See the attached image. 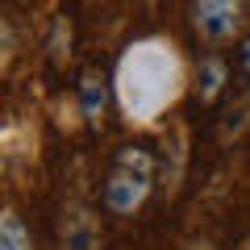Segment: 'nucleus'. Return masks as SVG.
Instances as JSON below:
<instances>
[{
  "mask_svg": "<svg viewBox=\"0 0 250 250\" xmlns=\"http://www.w3.org/2000/svg\"><path fill=\"white\" fill-rule=\"evenodd\" d=\"M188 83V67L175 42L167 38H138L121 50L113 71L117 108L129 125H154Z\"/></svg>",
  "mask_w": 250,
  "mask_h": 250,
  "instance_id": "nucleus-1",
  "label": "nucleus"
},
{
  "mask_svg": "<svg viewBox=\"0 0 250 250\" xmlns=\"http://www.w3.org/2000/svg\"><path fill=\"white\" fill-rule=\"evenodd\" d=\"M150 188H154V154L138 150V146H125L117 154L113 175L104 179V208L117 217H134L146 205Z\"/></svg>",
  "mask_w": 250,
  "mask_h": 250,
  "instance_id": "nucleus-2",
  "label": "nucleus"
},
{
  "mask_svg": "<svg viewBox=\"0 0 250 250\" xmlns=\"http://www.w3.org/2000/svg\"><path fill=\"white\" fill-rule=\"evenodd\" d=\"M246 17V0H196L192 4V25H196L200 42L221 46L242 29Z\"/></svg>",
  "mask_w": 250,
  "mask_h": 250,
  "instance_id": "nucleus-3",
  "label": "nucleus"
},
{
  "mask_svg": "<svg viewBox=\"0 0 250 250\" xmlns=\"http://www.w3.org/2000/svg\"><path fill=\"white\" fill-rule=\"evenodd\" d=\"M59 250H100V221L83 200H71L59 217Z\"/></svg>",
  "mask_w": 250,
  "mask_h": 250,
  "instance_id": "nucleus-4",
  "label": "nucleus"
},
{
  "mask_svg": "<svg viewBox=\"0 0 250 250\" xmlns=\"http://www.w3.org/2000/svg\"><path fill=\"white\" fill-rule=\"evenodd\" d=\"M80 108H83V121L88 125H100L104 121V108H108V88L96 71H83L80 80Z\"/></svg>",
  "mask_w": 250,
  "mask_h": 250,
  "instance_id": "nucleus-5",
  "label": "nucleus"
},
{
  "mask_svg": "<svg viewBox=\"0 0 250 250\" xmlns=\"http://www.w3.org/2000/svg\"><path fill=\"white\" fill-rule=\"evenodd\" d=\"M225 59H217V54H208L205 62H200V71H196V96L200 104H213L217 96L225 92Z\"/></svg>",
  "mask_w": 250,
  "mask_h": 250,
  "instance_id": "nucleus-6",
  "label": "nucleus"
},
{
  "mask_svg": "<svg viewBox=\"0 0 250 250\" xmlns=\"http://www.w3.org/2000/svg\"><path fill=\"white\" fill-rule=\"evenodd\" d=\"M0 250H34L25 221L13 208H0Z\"/></svg>",
  "mask_w": 250,
  "mask_h": 250,
  "instance_id": "nucleus-7",
  "label": "nucleus"
},
{
  "mask_svg": "<svg viewBox=\"0 0 250 250\" xmlns=\"http://www.w3.org/2000/svg\"><path fill=\"white\" fill-rule=\"evenodd\" d=\"M13 54H17V34H13V25H9V21L0 17V75L9 71Z\"/></svg>",
  "mask_w": 250,
  "mask_h": 250,
  "instance_id": "nucleus-8",
  "label": "nucleus"
},
{
  "mask_svg": "<svg viewBox=\"0 0 250 250\" xmlns=\"http://www.w3.org/2000/svg\"><path fill=\"white\" fill-rule=\"evenodd\" d=\"M62 46H71V25H67V21L54 25V62H62L67 54H71V50H62Z\"/></svg>",
  "mask_w": 250,
  "mask_h": 250,
  "instance_id": "nucleus-9",
  "label": "nucleus"
},
{
  "mask_svg": "<svg viewBox=\"0 0 250 250\" xmlns=\"http://www.w3.org/2000/svg\"><path fill=\"white\" fill-rule=\"evenodd\" d=\"M242 71H246V80H250V38L242 42Z\"/></svg>",
  "mask_w": 250,
  "mask_h": 250,
  "instance_id": "nucleus-10",
  "label": "nucleus"
},
{
  "mask_svg": "<svg viewBox=\"0 0 250 250\" xmlns=\"http://www.w3.org/2000/svg\"><path fill=\"white\" fill-rule=\"evenodd\" d=\"M188 250H213V246H208V242H192Z\"/></svg>",
  "mask_w": 250,
  "mask_h": 250,
  "instance_id": "nucleus-11",
  "label": "nucleus"
}]
</instances>
